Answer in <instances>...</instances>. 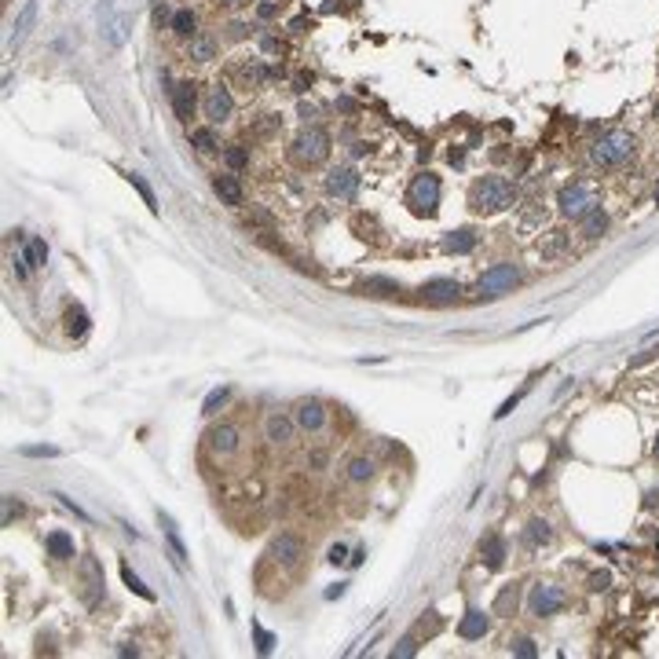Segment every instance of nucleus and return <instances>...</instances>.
I'll return each instance as SVG.
<instances>
[{
	"mask_svg": "<svg viewBox=\"0 0 659 659\" xmlns=\"http://www.w3.org/2000/svg\"><path fill=\"white\" fill-rule=\"evenodd\" d=\"M414 652H418V641H414V637H403L399 645H392V659H411Z\"/></svg>",
	"mask_w": 659,
	"mask_h": 659,
	"instance_id": "ea45409f",
	"label": "nucleus"
},
{
	"mask_svg": "<svg viewBox=\"0 0 659 659\" xmlns=\"http://www.w3.org/2000/svg\"><path fill=\"white\" fill-rule=\"evenodd\" d=\"M564 604H568V593L561 586H554V583H539V586H531V593H527V612L535 615V619L557 615Z\"/></svg>",
	"mask_w": 659,
	"mask_h": 659,
	"instance_id": "0eeeda50",
	"label": "nucleus"
},
{
	"mask_svg": "<svg viewBox=\"0 0 659 659\" xmlns=\"http://www.w3.org/2000/svg\"><path fill=\"white\" fill-rule=\"evenodd\" d=\"M253 637H257V652H260V655H268V652L275 648V637H271L260 623H253Z\"/></svg>",
	"mask_w": 659,
	"mask_h": 659,
	"instance_id": "e433bc0d",
	"label": "nucleus"
},
{
	"mask_svg": "<svg viewBox=\"0 0 659 659\" xmlns=\"http://www.w3.org/2000/svg\"><path fill=\"white\" fill-rule=\"evenodd\" d=\"M290 154H293L297 165H304V168L323 165L330 158V136H326V129H304L301 136L293 139Z\"/></svg>",
	"mask_w": 659,
	"mask_h": 659,
	"instance_id": "39448f33",
	"label": "nucleus"
},
{
	"mask_svg": "<svg viewBox=\"0 0 659 659\" xmlns=\"http://www.w3.org/2000/svg\"><path fill=\"white\" fill-rule=\"evenodd\" d=\"M520 604V583H509L502 586V593L495 597V615H513Z\"/></svg>",
	"mask_w": 659,
	"mask_h": 659,
	"instance_id": "393cba45",
	"label": "nucleus"
},
{
	"mask_svg": "<svg viewBox=\"0 0 659 659\" xmlns=\"http://www.w3.org/2000/svg\"><path fill=\"white\" fill-rule=\"evenodd\" d=\"M345 586H348V583H337L333 590H326V601H333V597H341V593H345Z\"/></svg>",
	"mask_w": 659,
	"mask_h": 659,
	"instance_id": "de8ad7c7",
	"label": "nucleus"
},
{
	"mask_svg": "<svg viewBox=\"0 0 659 659\" xmlns=\"http://www.w3.org/2000/svg\"><path fill=\"white\" fill-rule=\"evenodd\" d=\"M363 557H367V549H355V554L348 557V564H352V568H359V564H363Z\"/></svg>",
	"mask_w": 659,
	"mask_h": 659,
	"instance_id": "09e8293b",
	"label": "nucleus"
},
{
	"mask_svg": "<svg viewBox=\"0 0 659 659\" xmlns=\"http://www.w3.org/2000/svg\"><path fill=\"white\" fill-rule=\"evenodd\" d=\"M217 4H224V8H246L249 0H217Z\"/></svg>",
	"mask_w": 659,
	"mask_h": 659,
	"instance_id": "8fccbe9b",
	"label": "nucleus"
},
{
	"mask_svg": "<svg viewBox=\"0 0 659 659\" xmlns=\"http://www.w3.org/2000/svg\"><path fill=\"white\" fill-rule=\"evenodd\" d=\"M480 561H483L487 568H502V564H505V539H502V535H487V539L480 542Z\"/></svg>",
	"mask_w": 659,
	"mask_h": 659,
	"instance_id": "aec40b11",
	"label": "nucleus"
},
{
	"mask_svg": "<svg viewBox=\"0 0 659 659\" xmlns=\"http://www.w3.org/2000/svg\"><path fill=\"white\" fill-rule=\"evenodd\" d=\"M443 249L454 253V257H462V253H473V249H476V231H473V227H458V231H451V235L443 239Z\"/></svg>",
	"mask_w": 659,
	"mask_h": 659,
	"instance_id": "6ab92c4d",
	"label": "nucleus"
},
{
	"mask_svg": "<svg viewBox=\"0 0 659 659\" xmlns=\"http://www.w3.org/2000/svg\"><path fill=\"white\" fill-rule=\"evenodd\" d=\"M205 443H209V451L217 458H231V454H239V447H242V432L235 429V425H212V429L205 432Z\"/></svg>",
	"mask_w": 659,
	"mask_h": 659,
	"instance_id": "1a4fd4ad",
	"label": "nucleus"
},
{
	"mask_svg": "<svg viewBox=\"0 0 659 659\" xmlns=\"http://www.w3.org/2000/svg\"><path fill=\"white\" fill-rule=\"evenodd\" d=\"M161 524H165V535H168V546H173V557H176V564L183 568V564H187V549H183V542H180V535H176V524L168 520L165 513H161Z\"/></svg>",
	"mask_w": 659,
	"mask_h": 659,
	"instance_id": "7c9ffc66",
	"label": "nucleus"
},
{
	"mask_svg": "<svg viewBox=\"0 0 659 659\" xmlns=\"http://www.w3.org/2000/svg\"><path fill=\"white\" fill-rule=\"evenodd\" d=\"M187 52H190V59H198V62H212L217 59V40L205 37V33H195L190 45H187Z\"/></svg>",
	"mask_w": 659,
	"mask_h": 659,
	"instance_id": "b1692460",
	"label": "nucleus"
},
{
	"mask_svg": "<svg viewBox=\"0 0 659 659\" xmlns=\"http://www.w3.org/2000/svg\"><path fill=\"white\" fill-rule=\"evenodd\" d=\"M67 333L70 337H84V333H88V315H84L81 304L67 308Z\"/></svg>",
	"mask_w": 659,
	"mask_h": 659,
	"instance_id": "cd10ccee",
	"label": "nucleus"
},
{
	"mask_svg": "<svg viewBox=\"0 0 659 659\" xmlns=\"http://www.w3.org/2000/svg\"><path fill=\"white\" fill-rule=\"evenodd\" d=\"M212 187H217V195H220V202L224 205H242V183H239V176H217V183H212Z\"/></svg>",
	"mask_w": 659,
	"mask_h": 659,
	"instance_id": "412c9836",
	"label": "nucleus"
},
{
	"mask_svg": "<svg viewBox=\"0 0 659 659\" xmlns=\"http://www.w3.org/2000/svg\"><path fill=\"white\" fill-rule=\"evenodd\" d=\"M293 429H297V421L286 418V414H279V411H271L264 418V440L275 443V447H286V443L293 440Z\"/></svg>",
	"mask_w": 659,
	"mask_h": 659,
	"instance_id": "4468645a",
	"label": "nucleus"
},
{
	"mask_svg": "<svg viewBox=\"0 0 659 659\" xmlns=\"http://www.w3.org/2000/svg\"><path fill=\"white\" fill-rule=\"evenodd\" d=\"M604 231H608V212H604L601 205H597V209H590L586 217L579 220V235L590 239V242H593V239H601Z\"/></svg>",
	"mask_w": 659,
	"mask_h": 659,
	"instance_id": "a211bd4d",
	"label": "nucleus"
},
{
	"mask_svg": "<svg viewBox=\"0 0 659 659\" xmlns=\"http://www.w3.org/2000/svg\"><path fill=\"white\" fill-rule=\"evenodd\" d=\"M520 399H524V392H517L513 399H505V403H502V407H498V414H495V418H509V414H513V407H517V403H520Z\"/></svg>",
	"mask_w": 659,
	"mask_h": 659,
	"instance_id": "c03bdc74",
	"label": "nucleus"
},
{
	"mask_svg": "<svg viewBox=\"0 0 659 659\" xmlns=\"http://www.w3.org/2000/svg\"><path fill=\"white\" fill-rule=\"evenodd\" d=\"M597 205H601V190L593 183H571L557 195V209H561L564 220H583L586 212L597 209Z\"/></svg>",
	"mask_w": 659,
	"mask_h": 659,
	"instance_id": "20e7f679",
	"label": "nucleus"
},
{
	"mask_svg": "<svg viewBox=\"0 0 659 659\" xmlns=\"http://www.w3.org/2000/svg\"><path fill=\"white\" fill-rule=\"evenodd\" d=\"M23 257H26L30 268H45V260H48V246H45V239H26Z\"/></svg>",
	"mask_w": 659,
	"mask_h": 659,
	"instance_id": "c85d7f7f",
	"label": "nucleus"
},
{
	"mask_svg": "<svg viewBox=\"0 0 659 659\" xmlns=\"http://www.w3.org/2000/svg\"><path fill=\"white\" fill-rule=\"evenodd\" d=\"M224 399H227V389H212L202 403V414H217V407H224Z\"/></svg>",
	"mask_w": 659,
	"mask_h": 659,
	"instance_id": "4c0bfd02",
	"label": "nucleus"
},
{
	"mask_svg": "<svg viewBox=\"0 0 659 659\" xmlns=\"http://www.w3.org/2000/svg\"><path fill=\"white\" fill-rule=\"evenodd\" d=\"M634 151H637L634 132H626V129H608V132H601V139L590 143V161L597 165V168H619L623 161L634 158Z\"/></svg>",
	"mask_w": 659,
	"mask_h": 659,
	"instance_id": "f257e3e1",
	"label": "nucleus"
},
{
	"mask_svg": "<svg viewBox=\"0 0 659 659\" xmlns=\"http://www.w3.org/2000/svg\"><path fill=\"white\" fill-rule=\"evenodd\" d=\"M440 195H443V187H440V176L436 173H418L407 187V205L414 217H436V209H440Z\"/></svg>",
	"mask_w": 659,
	"mask_h": 659,
	"instance_id": "7ed1b4c3",
	"label": "nucleus"
},
{
	"mask_svg": "<svg viewBox=\"0 0 659 659\" xmlns=\"http://www.w3.org/2000/svg\"><path fill=\"white\" fill-rule=\"evenodd\" d=\"M301 557H304V542L297 539V535H290V531L271 542V561H275V564L293 568V564H301Z\"/></svg>",
	"mask_w": 659,
	"mask_h": 659,
	"instance_id": "ddd939ff",
	"label": "nucleus"
},
{
	"mask_svg": "<svg viewBox=\"0 0 659 659\" xmlns=\"http://www.w3.org/2000/svg\"><path fill=\"white\" fill-rule=\"evenodd\" d=\"M81 597H84V604H88V608H96L99 604V597H103V568H99V561L96 557H84L81 561Z\"/></svg>",
	"mask_w": 659,
	"mask_h": 659,
	"instance_id": "9d476101",
	"label": "nucleus"
},
{
	"mask_svg": "<svg viewBox=\"0 0 659 659\" xmlns=\"http://www.w3.org/2000/svg\"><path fill=\"white\" fill-rule=\"evenodd\" d=\"M355 190H359V173L352 165H337L326 176V195L330 198H355Z\"/></svg>",
	"mask_w": 659,
	"mask_h": 659,
	"instance_id": "f8f14e48",
	"label": "nucleus"
},
{
	"mask_svg": "<svg viewBox=\"0 0 659 659\" xmlns=\"http://www.w3.org/2000/svg\"><path fill=\"white\" fill-rule=\"evenodd\" d=\"M11 513H18V502H15V495H8V498H4V524H11Z\"/></svg>",
	"mask_w": 659,
	"mask_h": 659,
	"instance_id": "49530a36",
	"label": "nucleus"
},
{
	"mask_svg": "<svg viewBox=\"0 0 659 659\" xmlns=\"http://www.w3.org/2000/svg\"><path fill=\"white\" fill-rule=\"evenodd\" d=\"M190 143H195L198 151H212V147H217V136H212V129H198V132H190Z\"/></svg>",
	"mask_w": 659,
	"mask_h": 659,
	"instance_id": "58836bf2",
	"label": "nucleus"
},
{
	"mask_svg": "<svg viewBox=\"0 0 659 659\" xmlns=\"http://www.w3.org/2000/svg\"><path fill=\"white\" fill-rule=\"evenodd\" d=\"M612 586V571H593V575H590V590L593 593H604Z\"/></svg>",
	"mask_w": 659,
	"mask_h": 659,
	"instance_id": "a19ab883",
	"label": "nucleus"
},
{
	"mask_svg": "<svg viewBox=\"0 0 659 659\" xmlns=\"http://www.w3.org/2000/svg\"><path fill=\"white\" fill-rule=\"evenodd\" d=\"M129 183L139 190V198L147 202V209H151V212H158V198H154V190H151V183H147L139 173H129Z\"/></svg>",
	"mask_w": 659,
	"mask_h": 659,
	"instance_id": "2f4dec72",
	"label": "nucleus"
},
{
	"mask_svg": "<svg viewBox=\"0 0 659 659\" xmlns=\"http://www.w3.org/2000/svg\"><path fill=\"white\" fill-rule=\"evenodd\" d=\"M363 290H370L377 297H392V293H399V282H392V279H367Z\"/></svg>",
	"mask_w": 659,
	"mask_h": 659,
	"instance_id": "72a5a7b5",
	"label": "nucleus"
},
{
	"mask_svg": "<svg viewBox=\"0 0 659 659\" xmlns=\"http://www.w3.org/2000/svg\"><path fill=\"white\" fill-rule=\"evenodd\" d=\"M293 421H297V429H304V432H319L326 425V407H323V399H315V396H308V399H301L293 407Z\"/></svg>",
	"mask_w": 659,
	"mask_h": 659,
	"instance_id": "9b49d317",
	"label": "nucleus"
},
{
	"mask_svg": "<svg viewBox=\"0 0 659 659\" xmlns=\"http://www.w3.org/2000/svg\"><path fill=\"white\" fill-rule=\"evenodd\" d=\"M33 15H37V0H26V8H23V15L15 18V26H11V45H18L26 33H30V26H33Z\"/></svg>",
	"mask_w": 659,
	"mask_h": 659,
	"instance_id": "a878e982",
	"label": "nucleus"
},
{
	"mask_svg": "<svg viewBox=\"0 0 659 659\" xmlns=\"http://www.w3.org/2000/svg\"><path fill=\"white\" fill-rule=\"evenodd\" d=\"M198 84L195 81H180L176 88H173V110L180 121H190V114H195V106H198Z\"/></svg>",
	"mask_w": 659,
	"mask_h": 659,
	"instance_id": "dca6fc26",
	"label": "nucleus"
},
{
	"mask_svg": "<svg viewBox=\"0 0 659 659\" xmlns=\"http://www.w3.org/2000/svg\"><path fill=\"white\" fill-rule=\"evenodd\" d=\"M326 561H330V564H345V561H348V549H345L341 542H337V546H330V554H326Z\"/></svg>",
	"mask_w": 659,
	"mask_h": 659,
	"instance_id": "37998d69",
	"label": "nucleus"
},
{
	"mask_svg": "<svg viewBox=\"0 0 659 659\" xmlns=\"http://www.w3.org/2000/svg\"><path fill=\"white\" fill-rule=\"evenodd\" d=\"M652 458L659 462V436H655V443H652Z\"/></svg>",
	"mask_w": 659,
	"mask_h": 659,
	"instance_id": "3c124183",
	"label": "nucleus"
},
{
	"mask_svg": "<svg viewBox=\"0 0 659 659\" xmlns=\"http://www.w3.org/2000/svg\"><path fill=\"white\" fill-rule=\"evenodd\" d=\"M26 458H59V447H23Z\"/></svg>",
	"mask_w": 659,
	"mask_h": 659,
	"instance_id": "79ce46f5",
	"label": "nucleus"
},
{
	"mask_svg": "<svg viewBox=\"0 0 659 659\" xmlns=\"http://www.w3.org/2000/svg\"><path fill=\"white\" fill-rule=\"evenodd\" d=\"M55 498H59L62 505H67V509H74V517H81V520H88V513H84V509H81V505H77L74 498H67V495H55Z\"/></svg>",
	"mask_w": 659,
	"mask_h": 659,
	"instance_id": "a18cd8bd",
	"label": "nucleus"
},
{
	"mask_svg": "<svg viewBox=\"0 0 659 659\" xmlns=\"http://www.w3.org/2000/svg\"><path fill=\"white\" fill-rule=\"evenodd\" d=\"M224 161H227L231 168H242V165L249 161V151H246V147H239V143H235V147H227V151H224Z\"/></svg>",
	"mask_w": 659,
	"mask_h": 659,
	"instance_id": "c9c22d12",
	"label": "nucleus"
},
{
	"mask_svg": "<svg viewBox=\"0 0 659 659\" xmlns=\"http://www.w3.org/2000/svg\"><path fill=\"white\" fill-rule=\"evenodd\" d=\"M509 652L520 655V659H535V655H539V648H535V641H531V637H517V641H509Z\"/></svg>",
	"mask_w": 659,
	"mask_h": 659,
	"instance_id": "f704fd0d",
	"label": "nucleus"
},
{
	"mask_svg": "<svg viewBox=\"0 0 659 659\" xmlns=\"http://www.w3.org/2000/svg\"><path fill=\"white\" fill-rule=\"evenodd\" d=\"M517 202V187L509 183L505 176H483L473 183L469 190V205L476 212H502Z\"/></svg>",
	"mask_w": 659,
	"mask_h": 659,
	"instance_id": "f03ea898",
	"label": "nucleus"
},
{
	"mask_svg": "<svg viewBox=\"0 0 659 659\" xmlns=\"http://www.w3.org/2000/svg\"><path fill=\"white\" fill-rule=\"evenodd\" d=\"M520 282V271H517V264H495V268H487L480 279H476V286H473V293L480 297V301H495V297H502V293H509Z\"/></svg>",
	"mask_w": 659,
	"mask_h": 659,
	"instance_id": "423d86ee",
	"label": "nucleus"
},
{
	"mask_svg": "<svg viewBox=\"0 0 659 659\" xmlns=\"http://www.w3.org/2000/svg\"><path fill=\"white\" fill-rule=\"evenodd\" d=\"M173 33H180V37H195V11H176L173 15Z\"/></svg>",
	"mask_w": 659,
	"mask_h": 659,
	"instance_id": "473e14b6",
	"label": "nucleus"
},
{
	"mask_svg": "<svg viewBox=\"0 0 659 659\" xmlns=\"http://www.w3.org/2000/svg\"><path fill=\"white\" fill-rule=\"evenodd\" d=\"M370 476H374V458H363V454H359V458L348 462V480H352V483H367Z\"/></svg>",
	"mask_w": 659,
	"mask_h": 659,
	"instance_id": "c756f323",
	"label": "nucleus"
},
{
	"mask_svg": "<svg viewBox=\"0 0 659 659\" xmlns=\"http://www.w3.org/2000/svg\"><path fill=\"white\" fill-rule=\"evenodd\" d=\"M491 630V619H487V612H480V608H469L462 615V623H458V637L462 641H480V637Z\"/></svg>",
	"mask_w": 659,
	"mask_h": 659,
	"instance_id": "2eb2a0df",
	"label": "nucleus"
},
{
	"mask_svg": "<svg viewBox=\"0 0 659 659\" xmlns=\"http://www.w3.org/2000/svg\"><path fill=\"white\" fill-rule=\"evenodd\" d=\"M121 579H125V586H129V590L136 593V597H143V601H154V590L147 586V583L136 575V571L129 568V564H121Z\"/></svg>",
	"mask_w": 659,
	"mask_h": 659,
	"instance_id": "bb28decb",
	"label": "nucleus"
},
{
	"mask_svg": "<svg viewBox=\"0 0 659 659\" xmlns=\"http://www.w3.org/2000/svg\"><path fill=\"white\" fill-rule=\"evenodd\" d=\"M45 546H48V557H55V561H70L77 549H74V539L67 535V531H52V535L45 539Z\"/></svg>",
	"mask_w": 659,
	"mask_h": 659,
	"instance_id": "4be33fe9",
	"label": "nucleus"
},
{
	"mask_svg": "<svg viewBox=\"0 0 659 659\" xmlns=\"http://www.w3.org/2000/svg\"><path fill=\"white\" fill-rule=\"evenodd\" d=\"M202 110H205L209 125H224V121H231V114H235V99H231V92L224 88V84H212V88L205 92Z\"/></svg>",
	"mask_w": 659,
	"mask_h": 659,
	"instance_id": "6e6552de",
	"label": "nucleus"
},
{
	"mask_svg": "<svg viewBox=\"0 0 659 659\" xmlns=\"http://www.w3.org/2000/svg\"><path fill=\"white\" fill-rule=\"evenodd\" d=\"M655 118H659V110H655Z\"/></svg>",
	"mask_w": 659,
	"mask_h": 659,
	"instance_id": "603ef678",
	"label": "nucleus"
},
{
	"mask_svg": "<svg viewBox=\"0 0 659 659\" xmlns=\"http://www.w3.org/2000/svg\"><path fill=\"white\" fill-rule=\"evenodd\" d=\"M421 293H425V301H432V304H447V301H458L462 286L454 279H432V282L421 286Z\"/></svg>",
	"mask_w": 659,
	"mask_h": 659,
	"instance_id": "f3484780",
	"label": "nucleus"
},
{
	"mask_svg": "<svg viewBox=\"0 0 659 659\" xmlns=\"http://www.w3.org/2000/svg\"><path fill=\"white\" fill-rule=\"evenodd\" d=\"M549 539H554V527H549L542 517L527 520V531H524V542H527V549H539V546H546Z\"/></svg>",
	"mask_w": 659,
	"mask_h": 659,
	"instance_id": "5701e85b",
	"label": "nucleus"
}]
</instances>
